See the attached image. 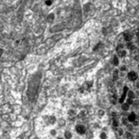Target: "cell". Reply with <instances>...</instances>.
<instances>
[{
	"instance_id": "6da1fadb",
	"label": "cell",
	"mask_w": 139,
	"mask_h": 139,
	"mask_svg": "<svg viewBox=\"0 0 139 139\" xmlns=\"http://www.w3.org/2000/svg\"><path fill=\"white\" fill-rule=\"evenodd\" d=\"M75 132L79 135H84L86 133L87 130H86V127L83 124H77L75 126Z\"/></svg>"
},
{
	"instance_id": "7a4b0ae2",
	"label": "cell",
	"mask_w": 139,
	"mask_h": 139,
	"mask_svg": "<svg viewBox=\"0 0 139 139\" xmlns=\"http://www.w3.org/2000/svg\"><path fill=\"white\" fill-rule=\"evenodd\" d=\"M127 118H128V120H129L130 123L134 122V121L137 119V115H136L135 112H131V113H129V114L127 115Z\"/></svg>"
},
{
	"instance_id": "3957f363",
	"label": "cell",
	"mask_w": 139,
	"mask_h": 139,
	"mask_svg": "<svg viewBox=\"0 0 139 139\" xmlns=\"http://www.w3.org/2000/svg\"><path fill=\"white\" fill-rule=\"evenodd\" d=\"M137 78H138V76H137V74L134 71H131V72L128 73V79H129V80L135 81L137 80Z\"/></svg>"
},
{
	"instance_id": "277c9868",
	"label": "cell",
	"mask_w": 139,
	"mask_h": 139,
	"mask_svg": "<svg viewBox=\"0 0 139 139\" xmlns=\"http://www.w3.org/2000/svg\"><path fill=\"white\" fill-rule=\"evenodd\" d=\"M97 115H98V117L99 118H103L105 115H106V112H105V110H103V109H99L98 110V112H97Z\"/></svg>"
},
{
	"instance_id": "5b68a950",
	"label": "cell",
	"mask_w": 139,
	"mask_h": 139,
	"mask_svg": "<svg viewBox=\"0 0 139 139\" xmlns=\"http://www.w3.org/2000/svg\"><path fill=\"white\" fill-rule=\"evenodd\" d=\"M112 125H113V128H115V129H118L119 127H120V121L118 120V119H117V118H113V121H112Z\"/></svg>"
},
{
	"instance_id": "8992f818",
	"label": "cell",
	"mask_w": 139,
	"mask_h": 139,
	"mask_svg": "<svg viewBox=\"0 0 139 139\" xmlns=\"http://www.w3.org/2000/svg\"><path fill=\"white\" fill-rule=\"evenodd\" d=\"M117 134H118V136H120V137H122V136H124V134H125V132H126V130H125V128L124 127H119L118 129H117Z\"/></svg>"
},
{
	"instance_id": "52a82bcc",
	"label": "cell",
	"mask_w": 139,
	"mask_h": 139,
	"mask_svg": "<svg viewBox=\"0 0 139 139\" xmlns=\"http://www.w3.org/2000/svg\"><path fill=\"white\" fill-rule=\"evenodd\" d=\"M124 137H125V139H134L135 138L134 134L132 132H126L124 134Z\"/></svg>"
},
{
	"instance_id": "ba28073f",
	"label": "cell",
	"mask_w": 139,
	"mask_h": 139,
	"mask_svg": "<svg viewBox=\"0 0 139 139\" xmlns=\"http://www.w3.org/2000/svg\"><path fill=\"white\" fill-rule=\"evenodd\" d=\"M130 109H131V105H129L128 103L125 102V103L121 104V110H122V111H124V112H129Z\"/></svg>"
},
{
	"instance_id": "9c48e42d",
	"label": "cell",
	"mask_w": 139,
	"mask_h": 139,
	"mask_svg": "<svg viewBox=\"0 0 139 139\" xmlns=\"http://www.w3.org/2000/svg\"><path fill=\"white\" fill-rule=\"evenodd\" d=\"M129 123H130V122H129V120H128V118H127V117H122V118H121V120H120V124H121L123 127H126Z\"/></svg>"
},
{
	"instance_id": "30bf717a",
	"label": "cell",
	"mask_w": 139,
	"mask_h": 139,
	"mask_svg": "<svg viewBox=\"0 0 139 139\" xmlns=\"http://www.w3.org/2000/svg\"><path fill=\"white\" fill-rule=\"evenodd\" d=\"M125 128V130H126V132H132V131L134 130V126L132 125V123H129L126 127H124Z\"/></svg>"
},
{
	"instance_id": "8fae6325",
	"label": "cell",
	"mask_w": 139,
	"mask_h": 139,
	"mask_svg": "<svg viewBox=\"0 0 139 139\" xmlns=\"http://www.w3.org/2000/svg\"><path fill=\"white\" fill-rule=\"evenodd\" d=\"M110 102L113 104V105H115L117 102H118V99L117 98V96H113L110 98Z\"/></svg>"
},
{
	"instance_id": "7c38bea8",
	"label": "cell",
	"mask_w": 139,
	"mask_h": 139,
	"mask_svg": "<svg viewBox=\"0 0 139 139\" xmlns=\"http://www.w3.org/2000/svg\"><path fill=\"white\" fill-rule=\"evenodd\" d=\"M99 139H108V134H107V132H99Z\"/></svg>"
},
{
	"instance_id": "4fadbf2b",
	"label": "cell",
	"mask_w": 139,
	"mask_h": 139,
	"mask_svg": "<svg viewBox=\"0 0 139 139\" xmlns=\"http://www.w3.org/2000/svg\"><path fill=\"white\" fill-rule=\"evenodd\" d=\"M127 98L129 99H135V94H134V92L132 90H130L128 92V94H127Z\"/></svg>"
},
{
	"instance_id": "5bb4252c",
	"label": "cell",
	"mask_w": 139,
	"mask_h": 139,
	"mask_svg": "<svg viewBox=\"0 0 139 139\" xmlns=\"http://www.w3.org/2000/svg\"><path fill=\"white\" fill-rule=\"evenodd\" d=\"M126 103H128L129 105H133V103H134V99H129V98H127L126 99V101H125Z\"/></svg>"
},
{
	"instance_id": "9a60e30c",
	"label": "cell",
	"mask_w": 139,
	"mask_h": 139,
	"mask_svg": "<svg viewBox=\"0 0 139 139\" xmlns=\"http://www.w3.org/2000/svg\"><path fill=\"white\" fill-rule=\"evenodd\" d=\"M113 63L115 65V66H117L118 64H119V61H118V59H117V57H114L113 58Z\"/></svg>"
},
{
	"instance_id": "2e32d148",
	"label": "cell",
	"mask_w": 139,
	"mask_h": 139,
	"mask_svg": "<svg viewBox=\"0 0 139 139\" xmlns=\"http://www.w3.org/2000/svg\"><path fill=\"white\" fill-rule=\"evenodd\" d=\"M117 77H118V70H115V71H113V80H117Z\"/></svg>"
},
{
	"instance_id": "e0dca14e",
	"label": "cell",
	"mask_w": 139,
	"mask_h": 139,
	"mask_svg": "<svg viewBox=\"0 0 139 139\" xmlns=\"http://www.w3.org/2000/svg\"><path fill=\"white\" fill-rule=\"evenodd\" d=\"M119 55H120V57H124V56H126V52L124 50H121V51H119Z\"/></svg>"
},
{
	"instance_id": "ac0fdd59",
	"label": "cell",
	"mask_w": 139,
	"mask_h": 139,
	"mask_svg": "<svg viewBox=\"0 0 139 139\" xmlns=\"http://www.w3.org/2000/svg\"><path fill=\"white\" fill-rule=\"evenodd\" d=\"M132 125L134 126V128H135V127H139V121L135 120L134 122H132Z\"/></svg>"
},
{
	"instance_id": "d6986e66",
	"label": "cell",
	"mask_w": 139,
	"mask_h": 139,
	"mask_svg": "<svg viewBox=\"0 0 139 139\" xmlns=\"http://www.w3.org/2000/svg\"><path fill=\"white\" fill-rule=\"evenodd\" d=\"M127 70V67L126 66H121L120 67V71H126Z\"/></svg>"
},
{
	"instance_id": "ffe728a7",
	"label": "cell",
	"mask_w": 139,
	"mask_h": 139,
	"mask_svg": "<svg viewBox=\"0 0 139 139\" xmlns=\"http://www.w3.org/2000/svg\"><path fill=\"white\" fill-rule=\"evenodd\" d=\"M125 39H126L127 41H129V40L131 39V36H130V35H126V36H125Z\"/></svg>"
},
{
	"instance_id": "44dd1931",
	"label": "cell",
	"mask_w": 139,
	"mask_h": 139,
	"mask_svg": "<svg viewBox=\"0 0 139 139\" xmlns=\"http://www.w3.org/2000/svg\"><path fill=\"white\" fill-rule=\"evenodd\" d=\"M137 36H138V37H139V32H137Z\"/></svg>"
},
{
	"instance_id": "7402d4cb",
	"label": "cell",
	"mask_w": 139,
	"mask_h": 139,
	"mask_svg": "<svg viewBox=\"0 0 139 139\" xmlns=\"http://www.w3.org/2000/svg\"><path fill=\"white\" fill-rule=\"evenodd\" d=\"M134 139H139V138H138V137H135V138H134Z\"/></svg>"
},
{
	"instance_id": "603a6c76",
	"label": "cell",
	"mask_w": 139,
	"mask_h": 139,
	"mask_svg": "<svg viewBox=\"0 0 139 139\" xmlns=\"http://www.w3.org/2000/svg\"><path fill=\"white\" fill-rule=\"evenodd\" d=\"M138 128H139V127H138Z\"/></svg>"
}]
</instances>
